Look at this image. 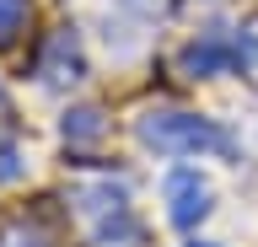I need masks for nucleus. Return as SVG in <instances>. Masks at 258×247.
<instances>
[{"label":"nucleus","instance_id":"nucleus-1","mask_svg":"<svg viewBox=\"0 0 258 247\" xmlns=\"http://www.w3.org/2000/svg\"><path fill=\"white\" fill-rule=\"evenodd\" d=\"M76 215L81 226H86V236H92L97 247H135L140 242V220H135V204H129L124 183H81L76 188Z\"/></svg>","mask_w":258,"mask_h":247},{"label":"nucleus","instance_id":"nucleus-2","mask_svg":"<svg viewBox=\"0 0 258 247\" xmlns=\"http://www.w3.org/2000/svg\"><path fill=\"white\" fill-rule=\"evenodd\" d=\"M140 140L161 156H231V134L199 113H145Z\"/></svg>","mask_w":258,"mask_h":247},{"label":"nucleus","instance_id":"nucleus-3","mask_svg":"<svg viewBox=\"0 0 258 247\" xmlns=\"http://www.w3.org/2000/svg\"><path fill=\"white\" fill-rule=\"evenodd\" d=\"M161 194H167V215H172V226H199L210 210V183L194 172V167H172L167 178H161Z\"/></svg>","mask_w":258,"mask_h":247},{"label":"nucleus","instance_id":"nucleus-4","mask_svg":"<svg viewBox=\"0 0 258 247\" xmlns=\"http://www.w3.org/2000/svg\"><path fill=\"white\" fill-rule=\"evenodd\" d=\"M253 54H258L253 38H231V43H221V38H205V43H194V49L183 54V70H188V75H215V70L247 65Z\"/></svg>","mask_w":258,"mask_h":247},{"label":"nucleus","instance_id":"nucleus-5","mask_svg":"<svg viewBox=\"0 0 258 247\" xmlns=\"http://www.w3.org/2000/svg\"><path fill=\"white\" fill-rule=\"evenodd\" d=\"M38 75H43V86H76L81 75H86V65H81V49H76V33H54V38H48Z\"/></svg>","mask_w":258,"mask_h":247},{"label":"nucleus","instance_id":"nucleus-6","mask_svg":"<svg viewBox=\"0 0 258 247\" xmlns=\"http://www.w3.org/2000/svg\"><path fill=\"white\" fill-rule=\"evenodd\" d=\"M64 140H70V145H92V140H102V113H97V108H76V113L64 118Z\"/></svg>","mask_w":258,"mask_h":247},{"label":"nucleus","instance_id":"nucleus-7","mask_svg":"<svg viewBox=\"0 0 258 247\" xmlns=\"http://www.w3.org/2000/svg\"><path fill=\"white\" fill-rule=\"evenodd\" d=\"M27 17H32L27 0H0V43H11V38L27 27Z\"/></svg>","mask_w":258,"mask_h":247},{"label":"nucleus","instance_id":"nucleus-8","mask_svg":"<svg viewBox=\"0 0 258 247\" xmlns=\"http://www.w3.org/2000/svg\"><path fill=\"white\" fill-rule=\"evenodd\" d=\"M16 172H22V145H16L11 134L0 129V183H6V178H16Z\"/></svg>","mask_w":258,"mask_h":247},{"label":"nucleus","instance_id":"nucleus-9","mask_svg":"<svg viewBox=\"0 0 258 247\" xmlns=\"http://www.w3.org/2000/svg\"><path fill=\"white\" fill-rule=\"evenodd\" d=\"M0 247H43V242H38V236H22V231H16V236H6Z\"/></svg>","mask_w":258,"mask_h":247},{"label":"nucleus","instance_id":"nucleus-10","mask_svg":"<svg viewBox=\"0 0 258 247\" xmlns=\"http://www.w3.org/2000/svg\"><path fill=\"white\" fill-rule=\"evenodd\" d=\"M0 108H6V97H0Z\"/></svg>","mask_w":258,"mask_h":247}]
</instances>
